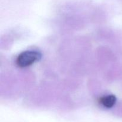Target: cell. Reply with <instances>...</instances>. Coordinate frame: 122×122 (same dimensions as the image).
<instances>
[{
    "label": "cell",
    "instance_id": "6da1fadb",
    "mask_svg": "<svg viewBox=\"0 0 122 122\" xmlns=\"http://www.w3.org/2000/svg\"><path fill=\"white\" fill-rule=\"evenodd\" d=\"M41 58L40 52L36 51H26L21 52L16 58L17 66L19 67H27Z\"/></svg>",
    "mask_w": 122,
    "mask_h": 122
},
{
    "label": "cell",
    "instance_id": "7a4b0ae2",
    "mask_svg": "<svg viewBox=\"0 0 122 122\" xmlns=\"http://www.w3.org/2000/svg\"><path fill=\"white\" fill-rule=\"evenodd\" d=\"M117 98L114 95H108L103 96L100 98V103L107 108L113 107L116 103Z\"/></svg>",
    "mask_w": 122,
    "mask_h": 122
}]
</instances>
